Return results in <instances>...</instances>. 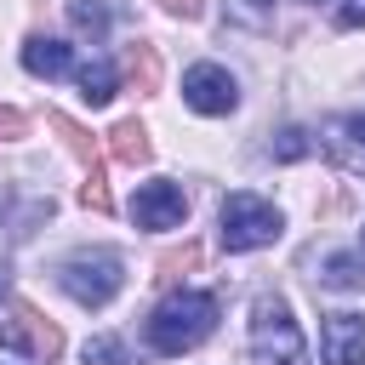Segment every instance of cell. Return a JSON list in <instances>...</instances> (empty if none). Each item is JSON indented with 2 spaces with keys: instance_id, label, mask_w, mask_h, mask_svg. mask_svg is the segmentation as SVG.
Segmentation results:
<instances>
[{
  "instance_id": "6da1fadb",
  "label": "cell",
  "mask_w": 365,
  "mask_h": 365,
  "mask_svg": "<svg viewBox=\"0 0 365 365\" xmlns=\"http://www.w3.org/2000/svg\"><path fill=\"white\" fill-rule=\"evenodd\" d=\"M217 331V297L211 291H177L148 314V348L154 354H188Z\"/></svg>"
},
{
  "instance_id": "7a4b0ae2",
  "label": "cell",
  "mask_w": 365,
  "mask_h": 365,
  "mask_svg": "<svg viewBox=\"0 0 365 365\" xmlns=\"http://www.w3.org/2000/svg\"><path fill=\"white\" fill-rule=\"evenodd\" d=\"M57 285H63L80 308H108V302L120 297V285H125V262H120V251H108V245H80V251H68V257L57 262Z\"/></svg>"
},
{
  "instance_id": "3957f363",
  "label": "cell",
  "mask_w": 365,
  "mask_h": 365,
  "mask_svg": "<svg viewBox=\"0 0 365 365\" xmlns=\"http://www.w3.org/2000/svg\"><path fill=\"white\" fill-rule=\"evenodd\" d=\"M251 359L257 365H308V348H302V331H297L285 297L251 302Z\"/></svg>"
},
{
  "instance_id": "277c9868",
  "label": "cell",
  "mask_w": 365,
  "mask_h": 365,
  "mask_svg": "<svg viewBox=\"0 0 365 365\" xmlns=\"http://www.w3.org/2000/svg\"><path fill=\"white\" fill-rule=\"evenodd\" d=\"M217 222H222V228H217L222 251H262V245H274L279 228H285L279 205H268L262 194H228L222 211H217Z\"/></svg>"
},
{
  "instance_id": "5b68a950",
  "label": "cell",
  "mask_w": 365,
  "mask_h": 365,
  "mask_svg": "<svg viewBox=\"0 0 365 365\" xmlns=\"http://www.w3.org/2000/svg\"><path fill=\"white\" fill-rule=\"evenodd\" d=\"M182 103L194 108V114H234L240 108V80L222 68V63H194L188 74H182Z\"/></svg>"
},
{
  "instance_id": "8992f818",
  "label": "cell",
  "mask_w": 365,
  "mask_h": 365,
  "mask_svg": "<svg viewBox=\"0 0 365 365\" xmlns=\"http://www.w3.org/2000/svg\"><path fill=\"white\" fill-rule=\"evenodd\" d=\"M182 217H188V200H182V188H177L171 177H154V182H143V188L131 194V222L148 228V234L182 228Z\"/></svg>"
},
{
  "instance_id": "52a82bcc",
  "label": "cell",
  "mask_w": 365,
  "mask_h": 365,
  "mask_svg": "<svg viewBox=\"0 0 365 365\" xmlns=\"http://www.w3.org/2000/svg\"><path fill=\"white\" fill-rule=\"evenodd\" d=\"M57 348H63V336H57L40 314L11 308V314L0 319V354H34V359H51Z\"/></svg>"
},
{
  "instance_id": "ba28073f",
  "label": "cell",
  "mask_w": 365,
  "mask_h": 365,
  "mask_svg": "<svg viewBox=\"0 0 365 365\" xmlns=\"http://www.w3.org/2000/svg\"><path fill=\"white\" fill-rule=\"evenodd\" d=\"M319 148H325V154H331L342 171L365 177V108L325 120V125H319Z\"/></svg>"
},
{
  "instance_id": "9c48e42d",
  "label": "cell",
  "mask_w": 365,
  "mask_h": 365,
  "mask_svg": "<svg viewBox=\"0 0 365 365\" xmlns=\"http://www.w3.org/2000/svg\"><path fill=\"white\" fill-rule=\"evenodd\" d=\"M319 354L325 365H365V314H325Z\"/></svg>"
},
{
  "instance_id": "30bf717a",
  "label": "cell",
  "mask_w": 365,
  "mask_h": 365,
  "mask_svg": "<svg viewBox=\"0 0 365 365\" xmlns=\"http://www.w3.org/2000/svg\"><path fill=\"white\" fill-rule=\"evenodd\" d=\"M23 68L40 74V80H63V74H74L80 63H74V46H63V40H51V34H34V40L23 46Z\"/></svg>"
},
{
  "instance_id": "8fae6325",
  "label": "cell",
  "mask_w": 365,
  "mask_h": 365,
  "mask_svg": "<svg viewBox=\"0 0 365 365\" xmlns=\"http://www.w3.org/2000/svg\"><path fill=\"white\" fill-rule=\"evenodd\" d=\"M74 80H80V97H86L91 108H103V103L120 91V68H114L108 57H91V63H80V68H74Z\"/></svg>"
},
{
  "instance_id": "7c38bea8",
  "label": "cell",
  "mask_w": 365,
  "mask_h": 365,
  "mask_svg": "<svg viewBox=\"0 0 365 365\" xmlns=\"http://www.w3.org/2000/svg\"><path fill=\"white\" fill-rule=\"evenodd\" d=\"M325 285H336V291H365V251H336V257H325V274H319Z\"/></svg>"
},
{
  "instance_id": "4fadbf2b",
  "label": "cell",
  "mask_w": 365,
  "mask_h": 365,
  "mask_svg": "<svg viewBox=\"0 0 365 365\" xmlns=\"http://www.w3.org/2000/svg\"><path fill=\"white\" fill-rule=\"evenodd\" d=\"M68 17H74V29L91 34V40H103V29H108V6H103V0H74Z\"/></svg>"
},
{
  "instance_id": "5bb4252c",
  "label": "cell",
  "mask_w": 365,
  "mask_h": 365,
  "mask_svg": "<svg viewBox=\"0 0 365 365\" xmlns=\"http://www.w3.org/2000/svg\"><path fill=\"white\" fill-rule=\"evenodd\" d=\"M80 354H86V365H137V359L125 354V342H120V336H91Z\"/></svg>"
},
{
  "instance_id": "9a60e30c",
  "label": "cell",
  "mask_w": 365,
  "mask_h": 365,
  "mask_svg": "<svg viewBox=\"0 0 365 365\" xmlns=\"http://www.w3.org/2000/svg\"><path fill=\"white\" fill-rule=\"evenodd\" d=\"M114 154H120V160H143V154H148V137H143V125H137V120L114 131Z\"/></svg>"
},
{
  "instance_id": "2e32d148",
  "label": "cell",
  "mask_w": 365,
  "mask_h": 365,
  "mask_svg": "<svg viewBox=\"0 0 365 365\" xmlns=\"http://www.w3.org/2000/svg\"><path fill=\"white\" fill-rule=\"evenodd\" d=\"M308 148H314V143H308V131L285 125V131H279V143H274L268 154H274V160H297V154H308Z\"/></svg>"
},
{
  "instance_id": "e0dca14e",
  "label": "cell",
  "mask_w": 365,
  "mask_h": 365,
  "mask_svg": "<svg viewBox=\"0 0 365 365\" xmlns=\"http://www.w3.org/2000/svg\"><path fill=\"white\" fill-rule=\"evenodd\" d=\"M331 23L336 29H365V0H331Z\"/></svg>"
},
{
  "instance_id": "ac0fdd59",
  "label": "cell",
  "mask_w": 365,
  "mask_h": 365,
  "mask_svg": "<svg viewBox=\"0 0 365 365\" xmlns=\"http://www.w3.org/2000/svg\"><path fill=\"white\" fill-rule=\"evenodd\" d=\"M6 137H23V114L17 108H0V143Z\"/></svg>"
},
{
  "instance_id": "d6986e66",
  "label": "cell",
  "mask_w": 365,
  "mask_h": 365,
  "mask_svg": "<svg viewBox=\"0 0 365 365\" xmlns=\"http://www.w3.org/2000/svg\"><path fill=\"white\" fill-rule=\"evenodd\" d=\"M6 291H11V268L0 262V302H6Z\"/></svg>"
},
{
  "instance_id": "ffe728a7",
  "label": "cell",
  "mask_w": 365,
  "mask_h": 365,
  "mask_svg": "<svg viewBox=\"0 0 365 365\" xmlns=\"http://www.w3.org/2000/svg\"><path fill=\"white\" fill-rule=\"evenodd\" d=\"M165 6H171V11H182V17L194 11V0H165Z\"/></svg>"
},
{
  "instance_id": "44dd1931",
  "label": "cell",
  "mask_w": 365,
  "mask_h": 365,
  "mask_svg": "<svg viewBox=\"0 0 365 365\" xmlns=\"http://www.w3.org/2000/svg\"><path fill=\"white\" fill-rule=\"evenodd\" d=\"M251 6H274V0H251Z\"/></svg>"
},
{
  "instance_id": "7402d4cb",
  "label": "cell",
  "mask_w": 365,
  "mask_h": 365,
  "mask_svg": "<svg viewBox=\"0 0 365 365\" xmlns=\"http://www.w3.org/2000/svg\"><path fill=\"white\" fill-rule=\"evenodd\" d=\"M359 251H365V240H359Z\"/></svg>"
}]
</instances>
